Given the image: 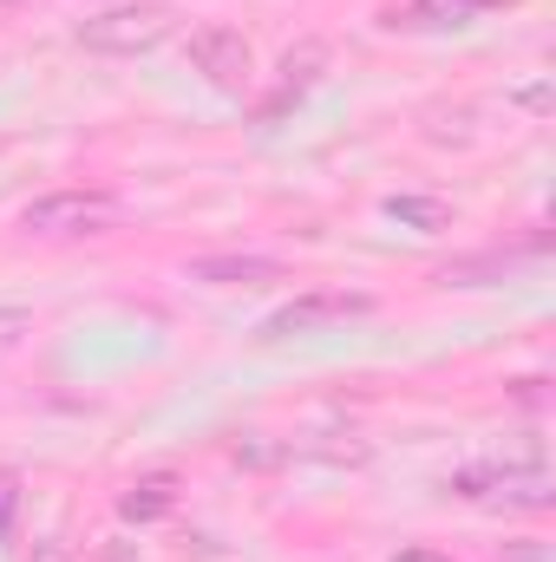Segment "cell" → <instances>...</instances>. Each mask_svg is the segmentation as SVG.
I'll list each match as a JSON object with an SVG mask.
<instances>
[{"mask_svg": "<svg viewBox=\"0 0 556 562\" xmlns=\"http://www.w3.org/2000/svg\"><path fill=\"white\" fill-rule=\"evenodd\" d=\"M112 223H119V196H105V190H53L20 210L26 236H99Z\"/></svg>", "mask_w": 556, "mask_h": 562, "instance_id": "cell-1", "label": "cell"}, {"mask_svg": "<svg viewBox=\"0 0 556 562\" xmlns=\"http://www.w3.org/2000/svg\"><path fill=\"white\" fill-rule=\"evenodd\" d=\"M164 33H170V13H164V7H112V13H99V20L79 26V46H86V53L132 59V53H151Z\"/></svg>", "mask_w": 556, "mask_h": 562, "instance_id": "cell-2", "label": "cell"}, {"mask_svg": "<svg viewBox=\"0 0 556 562\" xmlns=\"http://www.w3.org/2000/svg\"><path fill=\"white\" fill-rule=\"evenodd\" d=\"M190 59H197V72L216 86V92H243L249 86V40L236 33V26H197L190 33Z\"/></svg>", "mask_w": 556, "mask_h": 562, "instance_id": "cell-3", "label": "cell"}, {"mask_svg": "<svg viewBox=\"0 0 556 562\" xmlns=\"http://www.w3.org/2000/svg\"><path fill=\"white\" fill-rule=\"evenodd\" d=\"M354 314H374V294H301L269 321V334H314V327L354 321Z\"/></svg>", "mask_w": 556, "mask_h": 562, "instance_id": "cell-4", "label": "cell"}, {"mask_svg": "<svg viewBox=\"0 0 556 562\" xmlns=\"http://www.w3.org/2000/svg\"><path fill=\"white\" fill-rule=\"evenodd\" d=\"M321 66H327V46H321V40H301V46H288V53H281V86H276V99H263V112H256V119H263V125H276L281 112H288V105H294V99H301L314 79H321Z\"/></svg>", "mask_w": 556, "mask_h": 562, "instance_id": "cell-5", "label": "cell"}, {"mask_svg": "<svg viewBox=\"0 0 556 562\" xmlns=\"http://www.w3.org/2000/svg\"><path fill=\"white\" fill-rule=\"evenodd\" d=\"M190 281H210V288H256V281H281V262L269 256H197Z\"/></svg>", "mask_w": 556, "mask_h": 562, "instance_id": "cell-6", "label": "cell"}, {"mask_svg": "<svg viewBox=\"0 0 556 562\" xmlns=\"http://www.w3.org/2000/svg\"><path fill=\"white\" fill-rule=\"evenodd\" d=\"M387 216L407 223V229H419V236L452 229V203H438V196H387Z\"/></svg>", "mask_w": 556, "mask_h": 562, "instance_id": "cell-7", "label": "cell"}, {"mask_svg": "<svg viewBox=\"0 0 556 562\" xmlns=\"http://www.w3.org/2000/svg\"><path fill=\"white\" fill-rule=\"evenodd\" d=\"M170 504H177L170 477H144V484H132V491L119 497V517H125V524H157Z\"/></svg>", "mask_w": 556, "mask_h": 562, "instance_id": "cell-8", "label": "cell"}, {"mask_svg": "<svg viewBox=\"0 0 556 562\" xmlns=\"http://www.w3.org/2000/svg\"><path fill=\"white\" fill-rule=\"evenodd\" d=\"M413 26H465V20H478L465 0H413V13H407Z\"/></svg>", "mask_w": 556, "mask_h": 562, "instance_id": "cell-9", "label": "cell"}, {"mask_svg": "<svg viewBox=\"0 0 556 562\" xmlns=\"http://www.w3.org/2000/svg\"><path fill=\"white\" fill-rule=\"evenodd\" d=\"M13 510H20V477H13V471H0V543L13 537Z\"/></svg>", "mask_w": 556, "mask_h": 562, "instance_id": "cell-10", "label": "cell"}, {"mask_svg": "<svg viewBox=\"0 0 556 562\" xmlns=\"http://www.w3.org/2000/svg\"><path fill=\"white\" fill-rule=\"evenodd\" d=\"M20 327H26V314H20V307H7V314H0V347H7V340H13Z\"/></svg>", "mask_w": 556, "mask_h": 562, "instance_id": "cell-11", "label": "cell"}, {"mask_svg": "<svg viewBox=\"0 0 556 562\" xmlns=\"http://www.w3.org/2000/svg\"><path fill=\"white\" fill-rule=\"evenodd\" d=\"M393 562H452V557H438V550H400Z\"/></svg>", "mask_w": 556, "mask_h": 562, "instance_id": "cell-12", "label": "cell"}, {"mask_svg": "<svg viewBox=\"0 0 556 562\" xmlns=\"http://www.w3.org/2000/svg\"><path fill=\"white\" fill-rule=\"evenodd\" d=\"M465 7H471V13H485V7H511V0H465Z\"/></svg>", "mask_w": 556, "mask_h": 562, "instance_id": "cell-13", "label": "cell"}]
</instances>
